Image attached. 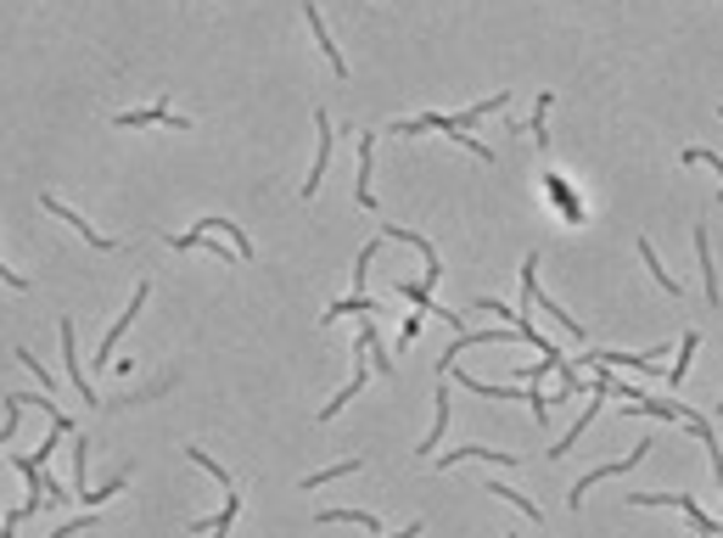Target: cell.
<instances>
[{
    "mask_svg": "<svg viewBox=\"0 0 723 538\" xmlns=\"http://www.w3.org/2000/svg\"><path fill=\"white\" fill-rule=\"evenodd\" d=\"M651 448H657V443L645 437V443H634V455H622V461H611V466H595V472H583V477L572 483V494H567V505L578 510L589 488H600V483H611V477H622V472H634V466H645V461H651Z\"/></svg>",
    "mask_w": 723,
    "mask_h": 538,
    "instance_id": "obj_1",
    "label": "cell"
},
{
    "mask_svg": "<svg viewBox=\"0 0 723 538\" xmlns=\"http://www.w3.org/2000/svg\"><path fill=\"white\" fill-rule=\"evenodd\" d=\"M628 505H679L684 516H690V532H701V538H717V521L690 499V494H628Z\"/></svg>",
    "mask_w": 723,
    "mask_h": 538,
    "instance_id": "obj_2",
    "label": "cell"
},
{
    "mask_svg": "<svg viewBox=\"0 0 723 538\" xmlns=\"http://www.w3.org/2000/svg\"><path fill=\"white\" fill-rule=\"evenodd\" d=\"M314 135H320V146H314V163H309V179H303V203H314L320 197V186H326V168H331V118L314 107Z\"/></svg>",
    "mask_w": 723,
    "mask_h": 538,
    "instance_id": "obj_3",
    "label": "cell"
},
{
    "mask_svg": "<svg viewBox=\"0 0 723 538\" xmlns=\"http://www.w3.org/2000/svg\"><path fill=\"white\" fill-rule=\"evenodd\" d=\"M461 461H488V466H505V472H510V466H521L516 448H483V443H472V448H448V455H437L432 466H437V472H455Z\"/></svg>",
    "mask_w": 723,
    "mask_h": 538,
    "instance_id": "obj_4",
    "label": "cell"
},
{
    "mask_svg": "<svg viewBox=\"0 0 723 538\" xmlns=\"http://www.w3.org/2000/svg\"><path fill=\"white\" fill-rule=\"evenodd\" d=\"M146 124H163V130H179V135H192V118L168 113V102H157V107H141V113H118V130H146Z\"/></svg>",
    "mask_w": 723,
    "mask_h": 538,
    "instance_id": "obj_5",
    "label": "cell"
},
{
    "mask_svg": "<svg viewBox=\"0 0 723 538\" xmlns=\"http://www.w3.org/2000/svg\"><path fill=\"white\" fill-rule=\"evenodd\" d=\"M695 263H701V292H706V303L717 309V303H723V281H717V263H712V236H706V225H695Z\"/></svg>",
    "mask_w": 723,
    "mask_h": 538,
    "instance_id": "obj_6",
    "label": "cell"
},
{
    "mask_svg": "<svg viewBox=\"0 0 723 538\" xmlns=\"http://www.w3.org/2000/svg\"><path fill=\"white\" fill-rule=\"evenodd\" d=\"M371 168H376V135L365 130V135H359V186H353V203L359 208H376V192H371Z\"/></svg>",
    "mask_w": 723,
    "mask_h": 538,
    "instance_id": "obj_7",
    "label": "cell"
},
{
    "mask_svg": "<svg viewBox=\"0 0 723 538\" xmlns=\"http://www.w3.org/2000/svg\"><path fill=\"white\" fill-rule=\"evenodd\" d=\"M146 298H152V287H146V281H141V287H135V292H130V309H124V314H118V320H113V331H107V342H102V348H96V365H107V359H113V348H118V337H124V331H130V320H135V314H141V309H146Z\"/></svg>",
    "mask_w": 723,
    "mask_h": 538,
    "instance_id": "obj_8",
    "label": "cell"
},
{
    "mask_svg": "<svg viewBox=\"0 0 723 538\" xmlns=\"http://www.w3.org/2000/svg\"><path fill=\"white\" fill-rule=\"evenodd\" d=\"M545 197L561 208V219L567 225H583V203L572 197V186H567V174H556V168H545Z\"/></svg>",
    "mask_w": 723,
    "mask_h": 538,
    "instance_id": "obj_9",
    "label": "cell"
},
{
    "mask_svg": "<svg viewBox=\"0 0 723 538\" xmlns=\"http://www.w3.org/2000/svg\"><path fill=\"white\" fill-rule=\"evenodd\" d=\"M40 203H45V208H51V214H56V219H62V225H73V230H79V236H84V241H90V247H96V252H113V247H118V241H113V236H102V230H96V225H84V219H79V214H73V208H68V203H56V197H51V192H45V197H40Z\"/></svg>",
    "mask_w": 723,
    "mask_h": 538,
    "instance_id": "obj_10",
    "label": "cell"
},
{
    "mask_svg": "<svg viewBox=\"0 0 723 538\" xmlns=\"http://www.w3.org/2000/svg\"><path fill=\"white\" fill-rule=\"evenodd\" d=\"M448 404H455V399H448V376H443L437 393H432V426H426V437H421L415 455H432V448L443 443V432H448Z\"/></svg>",
    "mask_w": 723,
    "mask_h": 538,
    "instance_id": "obj_11",
    "label": "cell"
},
{
    "mask_svg": "<svg viewBox=\"0 0 723 538\" xmlns=\"http://www.w3.org/2000/svg\"><path fill=\"white\" fill-rule=\"evenodd\" d=\"M303 18H309V34H314V45L326 51V62H331V73H342L348 79V56L331 45V29H326V18H320V7H314V0H303Z\"/></svg>",
    "mask_w": 723,
    "mask_h": 538,
    "instance_id": "obj_12",
    "label": "cell"
},
{
    "mask_svg": "<svg viewBox=\"0 0 723 538\" xmlns=\"http://www.w3.org/2000/svg\"><path fill=\"white\" fill-rule=\"evenodd\" d=\"M62 359H68V382L79 387V399H84L90 410H96L102 399H96V387H90V382H84V365H79V348H73V320H62Z\"/></svg>",
    "mask_w": 723,
    "mask_h": 538,
    "instance_id": "obj_13",
    "label": "cell"
},
{
    "mask_svg": "<svg viewBox=\"0 0 723 538\" xmlns=\"http://www.w3.org/2000/svg\"><path fill=\"white\" fill-rule=\"evenodd\" d=\"M634 252H640V263L651 269V281L668 292V298H684V287H679V276H673V269H662V258H657V247H651V236H640L634 241Z\"/></svg>",
    "mask_w": 723,
    "mask_h": 538,
    "instance_id": "obj_14",
    "label": "cell"
},
{
    "mask_svg": "<svg viewBox=\"0 0 723 538\" xmlns=\"http://www.w3.org/2000/svg\"><path fill=\"white\" fill-rule=\"evenodd\" d=\"M550 107H556V90H538L533 118H527V135H533V146H545V152H550Z\"/></svg>",
    "mask_w": 723,
    "mask_h": 538,
    "instance_id": "obj_15",
    "label": "cell"
},
{
    "mask_svg": "<svg viewBox=\"0 0 723 538\" xmlns=\"http://www.w3.org/2000/svg\"><path fill=\"white\" fill-rule=\"evenodd\" d=\"M399 298H404V303H415L421 314H437V320H448V325H461V314H448V309H437V303H432V287H426V281H399Z\"/></svg>",
    "mask_w": 723,
    "mask_h": 538,
    "instance_id": "obj_16",
    "label": "cell"
},
{
    "mask_svg": "<svg viewBox=\"0 0 723 538\" xmlns=\"http://www.w3.org/2000/svg\"><path fill=\"white\" fill-rule=\"evenodd\" d=\"M73 499L90 505V437H73Z\"/></svg>",
    "mask_w": 723,
    "mask_h": 538,
    "instance_id": "obj_17",
    "label": "cell"
},
{
    "mask_svg": "<svg viewBox=\"0 0 723 538\" xmlns=\"http://www.w3.org/2000/svg\"><path fill=\"white\" fill-rule=\"evenodd\" d=\"M695 348H701V331H684L679 337V365H668V387H684V376H690V359H695Z\"/></svg>",
    "mask_w": 723,
    "mask_h": 538,
    "instance_id": "obj_18",
    "label": "cell"
},
{
    "mask_svg": "<svg viewBox=\"0 0 723 538\" xmlns=\"http://www.w3.org/2000/svg\"><path fill=\"white\" fill-rule=\"evenodd\" d=\"M337 314H359V320H371V314H382V309H376V303H371L365 292H353V298H342V303H331V309L320 314V325H331Z\"/></svg>",
    "mask_w": 723,
    "mask_h": 538,
    "instance_id": "obj_19",
    "label": "cell"
},
{
    "mask_svg": "<svg viewBox=\"0 0 723 538\" xmlns=\"http://www.w3.org/2000/svg\"><path fill=\"white\" fill-rule=\"evenodd\" d=\"M197 230H219V236H230L236 258H252V241H247V230H241V225H230V219H203Z\"/></svg>",
    "mask_w": 723,
    "mask_h": 538,
    "instance_id": "obj_20",
    "label": "cell"
},
{
    "mask_svg": "<svg viewBox=\"0 0 723 538\" xmlns=\"http://www.w3.org/2000/svg\"><path fill=\"white\" fill-rule=\"evenodd\" d=\"M320 521H326V527H331V521H353V527H365V532H376V538L388 532V527H382L371 510H320Z\"/></svg>",
    "mask_w": 723,
    "mask_h": 538,
    "instance_id": "obj_21",
    "label": "cell"
},
{
    "mask_svg": "<svg viewBox=\"0 0 723 538\" xmlns=\"http://www.w3.org/2000/svg\"><path fill=\"white\" fill-rule=\"evenodd\" d=\"M483 494H499V499H510V505H516V510H521L527 521H545V510H538V505H533L527 494H516V488H505V483H483Z\"/></svg>",
    "mask_w": 723,
    "mask_h": 538,
    "instance_id": "obj_22",
    "label": "cell"
},
{
    "mask_svg": "<svg viewBox=\"0 0 723 538\" xmlns=\"http://www.w3.org/2000/svg\"><path fill=\"white\" fill-rule=\"evenodd\" d=\"M359 466H365V461H342V466H326V472H314V477H303L298 488H303V494H314L320 483H342V477H353Z\"/></svg>",
    "mask_w": 723,
    "mask_h": 538,
    "instance_id": "obj_23",
    "label": "cell"
},
{
    "mask_svg": "<svg viewBox=\"0 0 723 538\" xmlns=\"http://www.w3.org/2000/svg\"><path fill=\"white\" fill-rule=\"evenodd\" d=\"M353 393H365V365H359V376H353V382H348V387H342V393H337L331 404H320V421H331V415H337L342 404H353Z\"/></svg>",
    "mask_w": 723,
    "mask_h": 538,
    "instance_id": "obj_24",
    "label": "cell"
},
{
    "mask_svg": "<svg viewBox=\"0 0 723 538\" xmlns=\"http://www.w3.org/2000/svg\"><path fill=\"white\" fill-rule=\"evenodd\" d=\"M421 325H426V314H404V331H399V348H415V342H421Z\"/></svg>",
    "mask_w": 723,
    "mask_h": 538,
    "instance_id": "obj_25",
    "label": "cell"
},
{
    "mask_svg": "<svg viewBox=\"0 0 723 538\" xmlns=\"http://www.w3.org/2000/svg\"><path fill=\"white\" fill-rule=\"evenodd\" d=\"M382 538H421V521H410V527H399V532H382Z\"/></svg>",
    "mask_w": 723,
    "mask_h": 538,
    "instance_id": "obj_26",
    "label": "cell"
},
{
    "mask_svg": "<svg viewBox=\"0 0 723 538\" xmlns=\"http://www.w3.org/2000/svg\"><path fill=\"white\" fill-rule=\"evenodd\" d=\"M717 113H723V107H717ZM717 203H723V186H717Z\"/></svg>",
    "mask_w": 723,
    "mask_h": 538,
    "instance_id": "obj_27",
    "label": "cell"
},
{
    "mask_svg": "<svg viewBox=\"0 0 723 538\" xmlns=\"http://www.w3.org/2000/svg\"><path fill=\"white\" fill-rule=\"evenodd\" d=\"M499 538H516V532H499Z\"/></svg>",
    "mask_w": 723,
    "mask_h": 538,
    "instance_id": "obj_28",
    "label": "cell"
},
{
    "mask_svg": "<svg viewBox=\"0 0 723 538\" xmlns=\"http://www.w3.org/2000/svg\"><path fill=\"white\" fill-rule=\"evenodd\" d=\"M690 538H701V532H690Z\"/></svg>",
    "mask_w": 723,
    "mask_h": 538,
    "instance_id": "obj_29",
    "label": "cell"
},
{
    "mask_svg": "<svg viewBox=\"0 0 723 538\" xmlns=\"http://www.w3.org/2000/svg\"><path fill=\"white\" fill-rule=\"evenodd\" d=\"M717 410H723V399H717Z\"/></svg>",
    "mask_w": 723,
    "mask_h": 538,
    "instance_id": "obj_30",
    "label": "cell"
}]
</instances>
